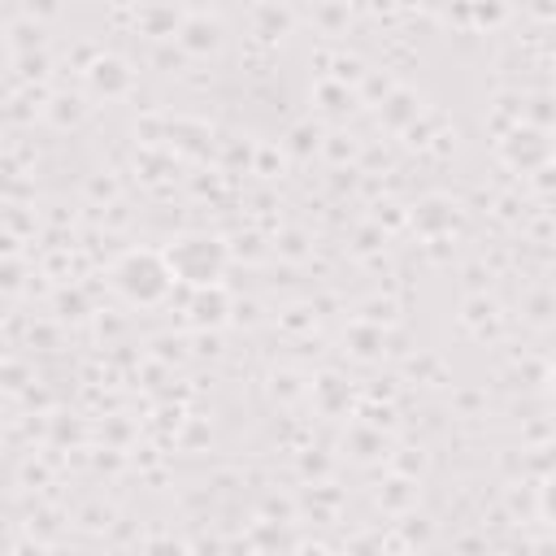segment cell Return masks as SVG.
Instances as JSON below:
<instances>
[{"instance_id": "obj_1", "label": "cell", "mask_w": 556, "mask_h": 556, "mask_svg": "<svg viewBox=\"0 0 556 556\" xmlns=\"http://www.w3.org/2000/svg\"><path fill=\"white\" fill-rule=\"evenodd\" d=\"M165 261L178 278V287H213L226 278L230 269V248L208 235V230H187V235H174L169 248H165Z\"/></svg>"}, {"instance_id": "obj_2", "label": "cell", "mask_w": 556, "mask_h": 556, "mask_svg": "<svg viewBox=\"0 0 556 556\" xmlns=\"http://www.w3.org/2000/svg\"><path fill=\"white\" fill-rule=\"evenodd\" d=\"M113 287H117V295H122L126 304L152 308V304H161V300L178 287V278H174V269H169V261H165V248H161V252H156V248H130V252L113 265Z\"/></svg>"}, {"instance_id": "obj_3", "label": "cell", "mask_w": 556, "mask_h": 556, "mask_svg": "<svg viewBox=\"0 0 556 556\" xmlns=\"http://www.w3.org/2000/svg\"><path fill=\"white\" fill-rule=\"evenodd\" d=\"M500 161H504L508 169H517V174H539V169H547V165L556 161V143H552V135H547L543 126L517 122V126H508L504 139H500Z\"/></svg>"}, {"instance_id": "obj_4", "label": "cell", "mask_w": 556, "mask_h": 556, "mask_svg": "<svg viewBox=\"0 0 556 556\" xmlns=\"http://www.w3.org/2000/svg\"><path fill=\"white\" fill-rule=\"evenodd\" d=\"M235 313V300L226 291V282H213V287H191L187 291V321L195 330H222Z\"/></svg>"}, {"instance_id": "obj_5", "label": "cell", "mask_w": 556, "mask_h": 556, "mask_svg": "<svg viewBox=\"0 0 556 556\" xmlns=\"http://www.w3.org/2000/svg\"><path fill=\"white\" fill-rule=\"evenodd\" d=\"M130 83H135V70H130L122 56H113V52H104V56H96V61L87 65V91L100 96V100L126 96Z\"/></svg>"}, {"instance_id": "obj_6", "label": "cell", "mask_w": 556, "mask_h": 556, "mask_svg": "<svg viewBox=\"0 0 556 556\" xmlns=\"http://www.w3.org/2000/svg\"><path fill=\"white\" fill-rule=\"evenodd\" d=\"M174 39H178V48L191 52V56H213V52L226 43V30H222L217 17H208V13H191V17H182V26H178Z\"/></svg>"}, {"instance_id": "obj_7", "label": "cell", "mask_w": 556, "mask_h": 556, "mask_svg": "<svg viewBox=\"0 0 556 556\" xmlns=\"http://www.w3.org/2000/svg\"><path fill=\"white\" fill-rule=\"evenodd\" d=\"M313 400H317V408H321V413H343V408L352 404V387H348L343 378L326 374V378H317V382H313Z\"/></svg>"}, {"instance_id": "obj_8", "label": "cell", "mask_w": 556, "mask_h": 556, "mask_svg": "<svg viewBox=\"0 0 556 556\" xmlns=\"http://www.w3.org/2000/svg\"><path fill=\"white\" fill-rule=\"evenodd\" d=\"M539 517L556 526V469H552V473L539 482Z\"/></svg>"}, {"instance_id": "obj_9", "label": "cell", "mask_w": 556, "mask_h": 556, "mask_svg": "<svg viewBox=\"0 0 556 556\" xmlns=\"http://www.w3.org/2000/svg\"><path fill=\"white\" fill-rule=\"evenodd\" d=\"M547 382H552V391H556V361H552V369H547Z\"/></svg>"}]
</instances>
